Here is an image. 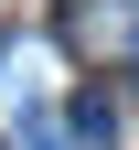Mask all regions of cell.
I'll use <instances>...</instances> for the list:
<instances>
[{
    "label": "cell",
    "instance_id": "1",
    "mask_svg": "<svg viewBox=\"0 0 139 150\" xmlns=\"http://www.w3.org/2000/svg\"><path fill=\"white\" fill-rule=\"evenodd\" d=\"M75 139H86V129H75V118H43V107L11 129V150H75Z\"/></svg>",
    "mask_w": 139,
    "mask_h": 150
}]
</instances>
